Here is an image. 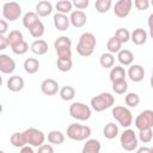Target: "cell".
Here are the masks:
<instances>
[{"label":"cell","mask_w":153,"mask_h":153,"mask_svg":"<svg viewBox=\"0 0 153 153\" xmlns=\"http://www.w3.org/2000/svg\"><path fill=\"white\" fill-rule=\"evenodd\" d=\"M96 44H97V41L94 35L92 32H84L79 37V41L76 44V53L84 57L91 56L94 51Z\"/></svg>","instance_id":"1"},{"label":"cell","mask_w":153,"mask_h":153,"mask_svg":"<svg viewBox=\"0 0 153 153\" xmlns=\"http://www.w3.org/2000/svg\"><path fill=\"white\" fill-rule=\"evenodd\" d=\"M91 108L96 112H102L109 108H111L115 103V97L109 92H102L91 98Z\"/></svg>","instance_id":"2"},{"label":"cell","mask_w":153,"mask_h":153,"mask_svg":"<svg viewBox=\"0 0 153 153\" xmlns=\"http://www.w3.org/2000/svg\"><path fill=\"white\" fill-rule=\"evenodd\" d=\"M91 133L92 130L88 126L72 123L67 127V137L74 141H84L91 136Z\"/></svg>","instance_id":"3"},{"label":"cell","mask_w":153,"mask_h":153,"mask_svg":"<svg viewBox=\"0 0 153 153\" xmlns=\"http://www.w3.org/2000/svg\"><path fill=\"white\" fill-rule=\"evenodd\" d=\"M57 59H72V41L67 36H60L54 42Z\"/></svg>","instance_id":"4"},{"label":"cell","mask_w":153,"mask_h":153,"mask_svg":"<svg viewBox=\"0 0 153 153\" xmlns=\"http://www.w3.org/2000/svg\"><path fill=\"white\" fill-rule=\"evenodd\" d=\"M112 117L123 127V128H129L133 123V114L131 111L126 108V106H122V105H117L115 108H112Z\"/></svg>","instance_id":"5"},{"label":"cell","mask_w":153,"mask_h":153,"mask_svg":"<svg viewBox=\"0 0 153 153\" xmlns=\"http://www.w3.org/2000/svg\"><path fill=\"white\" fill-rule=\"evenodd\" d=\"M69 115L78 121H87L91 117V108L81 102H74L69 105Z\"/></svg>","instance_id":"6"},{"label":"cell","mask_w":153,"mask_h":153,"mask_svg":"<svg viewBox=\"0 0 153 153\" xmlns=\"http://www.w3.org/2000/svg\"><path fill=\"white\" fill-rule=\"evenodd\" d=\"M23 135L26 145L31 147H39L41 145L44 143V140H45L44 133L37 128H29L23 131Z\"/></svg>","instance_id":"7"},{"label":"cell","mask_w":153,"mask_h":153,"mask_svg":"<svg viewBox=\"0 0 153 153\" xmlns=\"http://www.w3.org/2000/svg\"><path fill=\"white\" fill-rule=\"evenodd\" d=\"M120 142H121V147L127 151V152H131L134 149L137 148V136L135 134V131L130 128H127L123 130V133L121 134L120 137Z\"/></svg>","instance_id":"8"},{"label":"cell","mask_w":153,"mask_h":153,"mask_svg":"<svg viewBox=\"0 0 153 153\" xmlns=\"http://www.w3.org/2000/svg\"><path fill=\"white\" fill-rule=\"evenodd\" d=\"M2 16L8 22H16L22 16V6L16 1L5 2L2 6Z\"/></svg>","instance_id":"9"},{"label":"cell","mask_w":153,"mask_h":153,"mask_svg":"<svg viewBox=\"0 0 153 153\" xmlns=\"http://www.w3.org/2000/svg\"><path fill=\"white\" fill-rule=\"evenodd\" d=\"M134 124L139 130L151 129L153 127V111L148 109V110H143L142 112H140L134 120Z\"/></svg>","instance_id":"10"},{"label":"cell","mask_w":153,"mask_h":153,"mask_svg":"<svg viewBox=\"0 0 153 153\" xmlns=\"http://www.w3.org/2000/svg\"><path fill=\"white\" fill-rule=\"evenodd\" d=\"M131 6H133V1L131 0H118L115 2L114 5V13L116 17L118 18H126L130 11H131Z\"/></svg>","instance_id":"11"},{"label":"cell","mask_w":153,"mask_h":153,"mask_svg":"<svg viewBox=\"0 0 153 153\" xmlns=\"http://www.w3.org/2000/svg\"><path fill=\"white\" fill-rule=\"evenodd\" d=\"M59 90H60L59 82L51 78L44 79L41 84V91L47 96H54L59 92Z\"/></svg>","instance_id":"12"},{"label":"cell","mask_w":153,"mask_h":153,"mask_svg":"<svg viewBox=\"0 0 153 153\" xmlns=\"http://www.w3.org/2000/svg\"><path fill=\"white\" fill-rule=\"evenodd\" d=\"M16 69V62L6 54H0V72L4 74H11Z\"/></svg>","instance_id":"13"},{"label":"cell","mask_w":153,"mask_h":153,"mask_svg":"<svg viewBox=\"0 0 153 153\" xmlns=\"http://www.w3.org/2000/svg\"><path fill=\"white\" fill-rule=\"evenodd\" d=\"M86 20H87V17L85 14L84 11H79V10H75V11H72L71 12V16H69V23L79 29V27H82L85 24H86Z\"/></svg>","instance_id":"14"},{"label":"cell","mask_w":153,"mask_h":153,"mask_svg":"<svg viewBox=\"0 0 153 153\" xmlns=\"http://www.w3.org/2000/svg\"><path fill=\"white\" fill-rule=\"evenodd\" d=\"M129 79L134 82H140L145 78V69L140 65H131L127 72Z\"/></svg>","instance_id":"15"},{"label":"cell","mask_w":153,"mask_h":153,"mask_svg":"<svg viewBox=\"0 0 153 153\" xmlns=\"http://www.w3.org/2000/svg\"><path fill=\"white\" fill-rule=\"evenodd\" d=\"M54 26L59 30V31H66L69 27V17H67V14H61V13H56L54 14Z\"/></svg>","instance_id":"16"},{"label":"cell","mask_w":153,"mask_h":153,"mask_svg":"<svg viewBox=\"0 0 153 153\" xmlns=\"http://www.w3.org/2000/svg\"><path fill=\"white\" fill-rule=\"evenodd\" d=\"M7 88L11 92H19L24 88V79L19 75H12L7 80Z\"/></svg>","instance_id":"17"},{"label":"cell","mask_w":153,"mask_h":153,"mask_svg":"<svg viewBox=\"0 0 153 153\" xmlns=\"http://www.w3.org/2000/svg\"><path fill=\"white\" fill-rule=\"evenodd\" d=\"M130 39L136 45L145 44L146 41H147V32H146V30L145 29H141V27L134 29V31L130 33Z\"/></svg>","instance_id":"18"},{"label":"cell","mask_w":153,"mask_h":153,"mask_svg":"<svg viewBox=\"0 0 153 153\" xmlns=\"http://www.w3.org/2000/svg\"><path fill=\"white\" fill-rule=\"evenodd\" d=\"M102 145L96 139H87L82 146L81 153H100Z\"/></svg>","instance_id":"19"},{"label":"cell","mask_w":153,"mask_h":153,"mask_svg":"<svg viewBox=\"0 0 153 153\" xmlns=\"http://www.w3.org/2000/svg\"><path fill=\"white\" fill-rule=\"evenodd\" d=\"M53 12V4L50 1H39L36 5V14L38 17H48Z\"/></svg>","instance_id":"20"},{"label":"cell","mask_w":153,"mask_h":153,"mask_svg":"<svg viewBox=\"0 0 153 153\" xmlns=\"http://www.w3.org/2000/svg\"><path fill=\"white\" fill-rule=\"evenodd\" d=\"M48 43L44 39H36L30 45V50L36 55H44L48 51Z\"/></svg>","instance_id":"21"},{"label":"cell","mask_w":153,"mask_h":153,"mask_svg":"<svg viewBox=\"0 0 153 153\" xmlns=\"http://www.w3.org/2000/svg\"><path fill=\"white\" fill-rule=\"evenodd\" d=\"M117 60L121 65L123 66H130L133 63V60H134V55L130 50L128 49H121L118 53H117Z\"/></svg>","instance_id":"22"},{"label":"cell","mask_w":153,"mask_h":153,"mask_svg":"<svg viewBox=\"0 0 153 153\" xmlns=\"http://www.w3.org/2000/svg\"><path fill=\"white\" fill-rule=\"evenodd\" d=\"M39 69V61L35 57H29L24 61V71L27 74H35Z\"/></svg>","instance_id":"23"},{"label":"cell","mask_w":153,"mask_h":153,"mask_svg":"<svg viewBox=\"0 0 153 153\" xmlns=\"http://www.w3.org/2000/svg\"><path fill=\"white\" fill-rule=\"evenodd\" d=\"M126 75H127V72L121 66L112 67L111 71H110V73H109V78H110V81L111 82L117 81V80H123V79H126Z\"/></svg>","instance_id":"24"},{"label":"cell","mask_w":153,"mask_h":153,"mask_svg":"<svg viewBox=\"0 0 153 153\" xmlns=\"http://www.w3.org/2000/svg\"><path fill=\"white\" fill-rule=\"evenodd\" d=\"M48 142L50 145H62L65 142V134L61 130H51L48 133Z\"/></svg>","instance_id":"25"},{"label":"cell","mask_w":153,"mask_h":153,"mask_svg":"<svg viewBox=\"0 0 153 153\" xmlns=\"http://www.w3.org/2000/svg\"><path fill=\"white\" fill-rule=\"evenodd\" d=\"M103 135L108 140L115 139L118 135V127H117V124H115L112 122H109L108 124H105V127L103 128Z\"/></svg>","instance_id":"26"},{"label":"cell","mask_w":153,"mask_h":153,"mask_svg":"<svg viewBox=\"0 0 153 153\" xmlns=\"http://www.w3.org/2000/svg\"><path fill=\"white\" fill-rule=\"evenodd\" d=\"M23 41H24V37H23V33L19 30H12L7 35V42H8V45L11 48H13L14 45L19 44Z\"/></svg>","instance_id":"27"},{"label":"cell","mask_w":153,"mask_h":153,"mask_svg":"<svg viewBox=\"0 0 153 153\" xmlns=\"http://www.w3.org/2000/svg\"><path fill=\"white\" fill-rule=\"evenodd\" d=\"M121 48H122V43L115 36H112V37H110L108 39V42H106V49H108V51L110 54H112V55L114 54H117L121 50Z\"/></svg>","instance_id":"28"},{"label":"cell","mask_w":153,"mask_h":153,"mask_svg":"<svg viewBox=\"0 0 153 153\" xmlns=\"http://www.w3.org/2000/svg\"><path fill=\"white\" fill-rule=\"evenodd\" d=\"M99 63L103 68H112L115 63V56L110 53H104L99 57Z\"/></svg>","instance_id":"29"},{"label":"cell","mask_w":153,"mask_h":153,"mask_svg":"<svg viewBox=\"0 0 153 153\" xmlns=\"http://www.w3.org/2000/svg\"><path fill=\"white\" fill-rule=\"evenodd\" d=\"M10 142L13 147H17V148H23L24 146H26L23 133H13L10 137Z\"/></svg>","instance_id":"30"},{"label":"cell","mask_w":153,"mask_h":153,"mask_svg":"<svg viewBox=\"0 0 153 153\" xmlns=\"http://www.w3.org/2000/svg\"><path fill=\"white\" fill-rule=\"evenodd\" d=\"M72 7H73V5L68 0H61L55 4V8H56L57 13H61V14H67V13L72 12Z\"/></svg>","instance_id":"31"},{"label":"cell","mask_w":153,"mask_h":153,"mask_svg":"<svg viewBox=\"0 0 153 153\" xmlns=\"http://www.w3.org/2000/svg\"><path fill=\"white\" fill-rule=\"evenodd\" d=\"M38 20L39 19H38V16L36 14V12H26L23 17V25H24V27H26L29 30Z\"/></svg>","instance_id":"32"},{"label":"cell","mask_w":153,"mask_h":153,"mask_svg":"<svg viewBox=\"0 0 153 153\" xmlns=\"http://www.w3.org/2000/svg\"><path fill=\"white\" fill-rule=\"evenodd\" d=\"M59 93H60L61 99H63L66 102L72 100L75 97V90L72 86H63V87H61L59 90Z\"/></svg>","instance_id":"33"},{"label":"cell","mask_w":153,"mask_h":153,"mask_svg":"<svg viewBox=\"0 0 153 153\" xmlns=\"http://www.w3.org/2000/svg\"><path fill=\"white\" fill-rule=\"evenodd\" d=\"M112 6L111 0H96L94 2V8L98 13H106Z\"/></svg>","instance_id":"34"},{"label":"cell","mask_w":153,"mask_h":153,"mask_svg":"<svg viewBox=\"0 0 153 153\" xmlns=\"http://www.w3.org/2000/svg\"><path fill=\"white\" fill-rule=\"evenodd\" d=\"M29 32H30V35H31L32 37H35V38L42 37L43 33H44V25H43V23H42L41 20H38L37 23H35V24L29 29Z\"/></svg>","instance_id":"35"},{"label":"cell","mask_w":153,"mask_h":153,"mask_svg":"<svg viewBox=\"0 0 153 153\" xmlns=\"http://www.w3.org/2000/svg\"><path fill=\"white\" fill-rule=\"evenodd\" d=\"M128 90V82L126 79L123 80H117L112 82V91L117 94H124Z\"/></svg>","instance_id":"36"},{"label":"cell","mask_w":153,"mask_h":153,"mask_svg":"<svg viewBox=\"0 0 153 153\" xmlns=\"http://www.w3.org/2000/svg\"><path fill=\"white\" fill-rule=\"evenodd\" d=\"M56 66L57 69L61 72H69L73 67V61L72 59H57Z\"/></svg>","instance_id":"37"},{"label":"cell","mask_w":153,"mask_h":153,"mask_svg":"<svg viewBox=\"0 0 153 153\" xmlns=\"http://www.w3.org/2000/svg\"><path fill=\"white\" fill-rule=\"evenodd\" d=\"M124 102H126V104H127L129 108H135V106H137L139 103H140V97H139V94L135 93V92H129V93L126 94Z\"/></svg>","instance_id":"38"},{"label":"cell","mask_w":153,"mask_h":153,"mask_svg":"<svg viewBox=\"0 0 153 153\" xmlns=\"http://www.w3.org/2000/svg\"><path fill=\"white\" fill-rule=\"evenodd\" d=\"M115 37L123 44V43H127L130 39V32L127 29H124V27H120V29L116 30Z\"/></svg>","instance_id":"39"},{"label":"cell","mask_w":153,"mask_h":153,"mask_svg":"<svg viewBox=\"0 0 153 153\" xmlns=\"http://www.w3.org/2000/svg\"><path fill=\"white\" fill-rule=\"evenodd\" d=\"M152 139H153V130H152V128H151V129H142V130L139 131V137H137V140L142 141L143 143L151 142Z\"/></svg>","instance_id":"40"},{"label":"cell","mask_w":153,"mask_h":153,"mask_svg":"<svg viewBox=\"0 0 153 153\" xmlns=\"http://www.w3.org/2000/svg\"><path fill=\"white\" fill-rule=\"evenodd\" d=\"M27 50H29V44H27L25 41L20 42L19 44H17V45H14V47L12 48V51H13L14 54H17V55H24Z\"/></svg>","instance_id":"41"},{"label":"cell","mask_w":153,"mask_h":153,"mask_svg":"<svg viewBox=\"0 0 153 153\" xmlns=\"http://www.w3.org/2000/svg\"><path fill=\"white\" fill-rule=\"evenodd\" d=\"M88 4H90L88 0H73V2H72V5L75 6L76 10H79V11L85 10L88 6Z\"/></svg>","instance_id":"42"},{"label":"cell","mask_w":153,"mask_h":153,"mask_svg":"<svg viewBox=\"0 0 153 153\" xmlns=\"http://www.w3.org/2000/svg\"><path fill=\"white\" fill-rule=\"evenodd\" d=\"M134 5L137 10L140 11H145L149 7V1L148 0H135L134 1Z\"/></svg>","instance_id":"43"},{"label":"cell","mask_w":153,"mask_h":153,"mask_svg":"<svg viewBox=\"0 0 153 153\" xmlns=\"http://www.w3.org/2000/svg\"><path fill=\"white\" fill-rule=\"evenodd\" d=\"M37 153H54V148L49 143H43V145H41L38 147Z\"/></svg>","instance_id":"44"},{"label":"cell","mask_w":153,"mask_h":153,"mask_svg":"<svg viewBox=\"0 0 153 153\" xmlns=\"http://www.w3.org/2000/svg\"><path fill=\"white\" fill-rule=\"evenodd\" d=\"M7 29H8V24H7V22L5 20V19H0V35H5V32L7 31Z\"/></svg>","instance_id":"45"},{"label":"cell","mask_w":153,"mask_h":153,"mask_svg":"<svg viewBox=\"0 0 153 153\" xmlns=\"http://www.w3.org/2000/svg\"><path fill=\"white\" fill-rule=\"evenodd\" d=\"M8 47V42H7V37L0 35V50H5Z\"/></svg>","instance_id":"46"},{"label":"cell","mask_w":153,"mask_h":153,"mask_svg":"<svg viewBox=\"0 0 153 153\" xmlns=\"http://www.w3.org/2000/svg\"><path fill=\"white\" fill-rule=\"evenodd\" d=\"M136 153H153V149L151 148V147H140V148H137V151H136Z\"/></svg>","instance_id":"47"},{"label":"cell","mask_w":153,"mask_h":153,"mask_svg":"<svg viewBox=\"0 0 153 153\" xmlns=\"http://www.w3.org/2000/svg\"><path fill=\"white\" fill-rule=\"evenodd\" d=\"M19 153H35V151L32 149L31 146H24L23 148H20V152Z\"/></svg>","instance_id":"48"},{"label":"cell","mask_w":153,"mask_h":153,"mask_svg":"<svg viewBox=\"0 0 153 153\" xmlns=\"http://www.w3.org/2000/svg\"><path fill=\"white\" fill-rule=\"evenodd\" d=\"M1 85H2V76L0 75V86H1Z\"/></svg>","instance_id":"49"},{"label":"cell","mask_w":153,"mask_h":153,"mask_svg":"<svg viewBox=\"0 0 153 153\" xmlns=\"http://www.w3.org/2000/svg\"><path fill=\"white\" fill-rule=\"evenodd\" d=\"M1 112H2V104L0 103V114H1Z\"/></svg>","instance_id":"50"},{"label":"cell","mask_w":153,"mask_h":153,"mask_svg":"<svg viewBox=\"0 0 153 153\" xmlns=\"http://www.w3.org/2000/svg\"><path fill=\"white\" fill-rule=\"evenodd\" d=\"M0 153H5V152H4V151H1V149H0Z\"/></svg>","instance_id":"51"}]
</instances>
